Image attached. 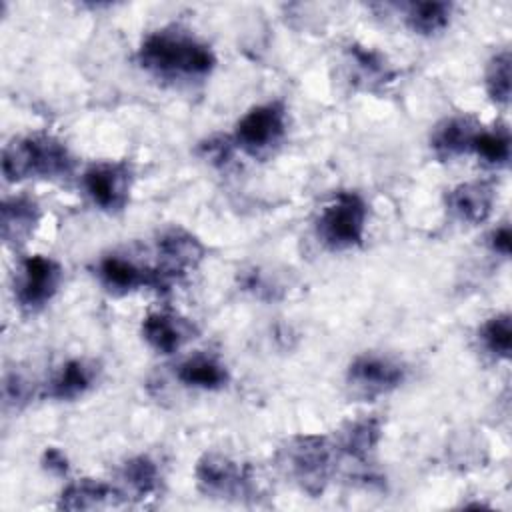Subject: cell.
I'll return each mask as SVG.
<instances>
[{"mask_svg":"<svg viewBox=\"0 0 512 512\" xmlns=\"http://www.w3.org/2000/svg\"><path fill=\"white\" fill-rule=\"evenodd\" d=\"M136 60L140 68L162 80H202L216 66V54L206 42L174 26L146 34Z\"/></svg>","mask_w":512,"mask_h":512,"instance_id":"1","label":"cell"},{"mask_svg":"<svg viewBox=\"0 0 512 512\" xmlns=\"http://www.w3.org/2000/svg\"><path fill=\"white\" fill-rule=\"evenodd\" d=\"M74 160L62 140L50 134H28L14 138L2 152V174L8 182L28 178H64Z\"/></svg>","mask_w":512,"mask_h":512,"instance_id":"2","label":"cell"},{"mask_svg":"<svg viewBox=\"0 0 512 512\" xmlns=\"http://www.w3.org/2000/svg\"><path fill=\"white\" fill-rule=\"evenodd\" d=\"M280 464L286 474L308 494L318 496L324 492L336 470V444L318 434L292 436L280 448Z\"/></svg>","mask_w":512,"mask_h":512,"instance_id":"3","label":"cell"},{"mask_svg":"<svg viewBox=\"0 0 512 512\" xmlns=\"http://www.w3.org/2000/svg\"><path fill=\"white\" fill-rule=\"evenodd\" d=\"M368 222V206L358 192L340 190L320 210L316 236L330 250H352L362 246Z\"/></svg>","mask_w":512,"mask_h":512,"instance_id":"4","label":"cell"},{"mask_svg":"<svg viewBox=\"0 0 512 512\" xmlns=\"http://www.w3.org/2000/svg\"><path fill=\"white\" fill-rule=\"evenodd\" d=\"M286 136V108L282 102H264L250 108L234 126V144L252 158H262Z\"/></svg>","mask_w":512,"mask_h":512,"instance_id":"5","label":"cell"},{"mask_svg":"<svg viewBox=\"0 0 512 512\" xmlns=\"http://www.w3.org/2000/svg\"><path fill=\"white\" fill-rule=\"evenodd\" d=\"M194 476L204 496L220 500L248 498L254 486L252 468L248 464H240L218 452H206L196 462Z\"/></svg>","mask_w":512,"mask_h":512,"instance_id":"6","label":"cell"},{"mask_svg":"<svg viewBox=\"0 0 512 512\" xmlns=\"http://www.w3.org/2000/svg\"><path fill=\"white\" fill-rule=\"evenodd\" d=\"M64 270L60 262L44 254L26 256L16 272L14 298L24 312L42 310L60 290Z\"/></svg>","mask_w":512,"mask_h":512,"instance_id":"7","label":"cell"},{"mask_svg":"<svg viewBox=\"0 0 512 512\" xmlns=\"http://www.w3.org/2000/svg\"><path fill=\"white\" fill-rule=\"evenodd\" d=\"M132 166L122 160L90 164L82 174V186L94 206L108 214L122 212L130 200Z\"/></svg>","mask_w":512,"mask_h":512,"instance_id":"8","label":"cell"},{"mask_svg":"<svg viewBox=\"0 0 512 512\" xmlns=\"http://www.w3.org/2000/svg\"><path fill=\"white\" fill-rule=\"evenodd\" d=\"M156 254H158V264L154 266V270L158 272L162 286L168 288L170 282L184 278L188 272L200 266V262L204 260L206 248L192 232L176 226V228L164 230L158 236Z\"/></svg>","mask_w":512,"mask_h":512,"instance_id":"9","label":"cell"},{"mask_svg":"<svg viewBox=\"0 0 512 512\" xmlns=\"http://www.w3.org/2000/svg\"><path fill=\"white\" fill-rule=\"evenodd\" d=\"M404 378V364L382 354H360L350 362L346 372L352 394L368 400L396 390Z\"/></svg>","mask_w":512,"mask_h":512,"instance_id":"10","label":"cell"},{"mask_svg":"<svg viewBox=\"0 0 512 512\" xmlns=\"http://www.w3.org/2000/svg\"><path fill=\"white\" fill-rule=\"evenodd\" d=\"M98 280L112 294H128L138 288L164 290L154 266H140L122 254H108L98 262Z\"/></svg>","mask_w":512,"mask_h":512,"instance_id":"11","label":"cell"},{"mask_svg":"<svg viewBox=\"0 0 512 512\" xmlns=\"http://www.w3.org/2000/svg\"><path fill=\"white\" fill-rule=\"evenodd\" d=\"M496 188L490 180H470L446 194V206L454 218L466 224H482L492 214Z\"/></svg>","mask_w":512,"mask_h":512,"instance_id":"12","label":"cell"},{"mask_svg":"<svg viewBox=\"0 0 512 512\" xmlns=\"http://www.w3.org/2000/svg\"><path fill=\"white\" fill-rule=\"evenodd\" d=\"M194 334V326L174 312H150L142 320V336L160 354L178 352Z\"/></svg>","mask_w":512,"mask_h":512,"instance_id":"13","label":"cell"},{"mask_svg":"<svg viewBox=\"0 0 512 512\" xmlns=\"http://www.w3.org/2000/svg\"><path fill=\"white\" fill-rule=\"evenodd\" d=\"M42 218L40 204L30 196H10L0 208L2 240L8 246L24 244L36 230Z\"/></svg>","mask_w":512,"mask_h":512,"instance_id":"14","label":"cell"},{"mask_svg":"<svg viewBox=\"0 0 512 512\" xmlns=\"http://www.w3.org/2000/svg\"><path fill=\"white\" fill-rule=\"evenodd\" d=\"M480 124L470 116H450L438 122L430 134V148L440 160H452L470 152Z\"/></svg>","mask_w":512,"mask_h":512,"instance_id":"15","label":"cell"},{"mask_svg":"<svg viewBox=\"0 0 512 512\" xmlns=\"http://www.w3.org/2000/svg\"><path fill=\"white\" fill-rule=\"evenodd\" d=\"M124 492L116 486L94 480V478H80L70 482L58 500V508L64 510H96V508H110L122 504Z\"/></svg>","mask_w":512,"mask_h":512,"instance_id":"16","label":"cell"},{"mask_svg":"<svg viewBox=\"0 0 512 512\" xmlns=\"http://www.w3.org/2000/svg\"><path fill=\"white\" fill-rule=\"evenodd\" d=\"M176 378L180 384L198 390H220L228 384V368L210 354H194L182 360L176 368Z\"/></svg>","mask_w":512,"mask_h":512,"instance_id":"17","label":"cell"},{"mask_svg":"<svg viewBox=\"0 0 512 512\" xmlns=\"http://www.w3.org/2000/svg\"><path fill=\"white\" fill-rule=\"evenodd\" d=\"M98 368L84 358H72L60 366L50 382L48 394L56 400H76L84 396L96 382Z\"/></svg>","mask_w":512,"mask_h":512,"instance_id":"18","label":"cell"},{"mask_svg":"<svg viewBox=\"0 0 512 512\" xmlns=\"http://www.w3.org/2000/svg\"><path fill=\"white\" fill-rule=\"evenodd\" d=\"M382 436V424L378 418H360L348 422L336 442L338 454H346L356 462H366L376 450Z\"/></svg>","mask_w":512,"mask_h":512,"instance_id":"19","label":"cell"},{"mask_svg":"<svg viewBox=\"0 0 512 512\" xmlns=\"http://www.w3.org/2000/svg\"><path fill=\"white\" fill-rule=\"evenodd\" d=\"M346 60L354 74V82H360L366 90H374L378 86H384L392 82L394 70L386 64L384 56L376 50L352 44L346 48Z\"/></svg>","mask_w":512,"mask_h":512,"instance_id":"20","label":"cell"},{"mask_svg":"<svg viewBox=\"0 0 512 512\" xmlns=\"http://www.w3.org/2000/svg\"><path fill=\"white\" fill-rule=\"evenodd\" d=\"M452 18V4L448 2H412L406 4L404 22L420 36H436L448 28Z\"/></svg>","mask_w":512,"mask_h":512,"instance_id":"21","label":"cell"},{"mask_svg":"<svg viewBox=\"0 0 512 512\" xmlns=\"http://www.w3.org/2000/svg\"><path fill=\"white\" fill-rule=\"evenodd\" d=\"M120 480L132 498L144 500L160 488V470L152 458L140 454L122 464Z\"/></svg>","mask_w":512,"mask_h":512,"instance_id":"22","label":"cell"},{"mask_svg":"<svg viewBox=\"0 0 512 512\" xmlns=\"http://www.w3.org/2000/svg\"><path fill=\"white\" fill-rule=\"evenodd\" d=\"M470 152H474L488 166H494V168L506 166L510 160L508 128L506 126H496L492 130L480 128V132L474 136Z\"/></svg>","mask_w":512,"mask_h":512,"instance_id":"23","label":"cell"},{"mask_svg":"<svg viewBox=\"0 0 512 512\" xmlns=\"http://www.w3.org/2000/svg\"><path fill=\"white\" fill-rule=\"evenodd\" d=\"M510 50L496 52L484 70V86L490 96V100L496 106H508L510 102Z\"/></svg>","mask_w":512,"mask_h":512,"instance_id":"24","label":"cell"},{"mask_svg":"<svg viewBox=\"0 0 512 512\" xmlns=\"http://www.w3.org/2000/svg\"><path fill=\"white\" fill-rule=\"evenodd\" d=\"M480 342L488 354L498 360H508L512 350V318L508 312H500L488 318L480 328Z\"/></svg>","mask_w":512,"mask_h":512,"instance_id":"25","label":"cell"},{"mask_svg":"<svg viewBox=\"0 0 512 512\" xmlns=\"http://www.w3.org/2000/svg\"><path fill=\"white\" fill-rule=\"evenodd\" d=\"M30 396V386L20 374H8L4 378V400L6 404H24Z\"/></svg>","mask_w":512,"mask_h":512,"instance_id":"26","label":"cell"},{"mask_svg":"<svg viewBox=\"0 0 512 512\" xmlns=\"http://www.w3.org/2000/svg\"><path fill=\"white\" fill-rule=\"evenodd\" d=\"M488 244L492 248V252L500 254V256H510V246H512V234H510V226L502 224L498 228H494L488 236Z\"/></svg>","mask_w":512,"mask_h":512,"instance_id":"27","label":"cell"},{"mask_svg":"<svg viewBox=\"0 0 512 512\" xmlns=\"http://www.w3.org/2000/svg\"><path fill=\"white\" fill-rule=\"evenodd\" d=\"M42 464L52 474H58V476H66L68 474V458H66V454L62 450H58L54 446L44 450Z\"/></svg>","mask_w":512,"mask_h":512,"instance_id":"28","label":"cell"}]
</instances>
